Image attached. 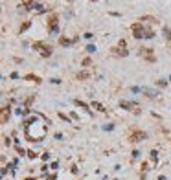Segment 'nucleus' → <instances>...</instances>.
Segmentation results:
<instances>
[{
    "label": "nucleus",
    "mask_w": 171,
    "mask_h": 180,
    "mask_svg": "<svg viewBox=\"0 0 171 180\" xmlns=\"http://www.w3.org/2000/svg\"><path fill=\"white\" fill-rule=\"evenodd\" d=\"M151 160H153V162H156V160H158V154H156V151H151Z\"/></svg>",
    "instance_id": "nucleus-5"
},
{
    "label": "nucleus",
    "mask_w": 171,
    "mask_h": 180,
    "mask_svg": "<svg viewBox=\"0 0 171 180\" xmlns=\"http://www.w3.org/2000/svg\"><path fill=\"white\" fill-rule=\"evenodd\" d=\"M87 52H88V53H92V52H96V46H92V44H90V46H87Z\"/></svg>",
    "instance_id": "nucleus-7"
},
{
    "label": "nucleus",
    "mask_w": 171,
    "mask_h": 180,
    "mask_svg": "<svg viewBox=\"0 0 171 180\" xmlns=\"http://www.w3.org/2000/svg\"><path fill=\"white\" fill-rule=\"evenodd\" d=\"M72 40H68V39H61V44H63V46H66V44H70Z\"/></svg>",
    "instance_id": "nucleus-8"
},
{
    "label": "nucleus",
    "mask_w": 171,
    "mask_h": 180,
    "mask_svg": "<svg viewBox=\"0 0 171 180\" xmlns=\"http://www.w3.org/2000/svg\"><path fill=\"white\" fill-rule=\"evenodd\" d=\"M164 33H166V37H167V39L171 37V30H169V28H166V30H164Z\"/></svg>",
    "instance_id": "nucleus-9"
},
{
    "label": "nucleus",
    "mask_w": 171,
    "mask_h": 180,
    "mask_svg": "<svg viewBox=\"0 0 171 180\" xmlns=\"http://www.w3.org/2000/svg\"><path fill=\"white\" fill-rule=\"evenodd\" d=\"M26 180H33V178H26Z\"/></svg>",
    "instance_id": "nucleus-12"
},
{
    "label": "nucleus",
    "mask_w": 171,
    "mask_h": 180,
    "mask_svg": "<svg viewBox=\"0 0 171 180\" xmlns=\"http://www.w3.org/2000/svg\"><path fill=\"white\" fill-rule=\"evenodd\" d=\"M145 138V132H134L131 136V142H142Z\"/></svg>",
    "instance_id": "nucleus-3"
},
{
    "label": "nucleus",
    "mask_w": 171,
    "mask_h": 180,
    "mask_svg": "<svg viewBox=\"0 0 171 180\" xmlns=\"http://www.w3.org/2000/svg\"><path fill=\"white\" fill-rule=\"evenodd\" d=\"M22 2H24V4H26L28 8H31V6H33V0H22Z\"/></svg>",
    "instance_id": "nucleus-6"
},
{
    "label": "nucleus",
    "mask_w": 171,
    "mask_h": 180,
    "mask_svg": "<svg viewBox=\"0 0 171 180\" xmlns=\"http://www.w3.org/2000/svg\"><path fill=\"white\" fill-rule=\"evenodd\" d=\"M120 105H121V107H123V108H127V110H131V112H133V114H140V107H138L136 103H129V101H121Z\"/></svg>",
    "instance_id": "nucleus-2"
},
{
    "label": "nucleus",
    "mask_w": 171,
    "mask_h": 180,
    "mask_svg": "<svg viewBox=\"0 0 171 180\" xmlns=\"http://www.w3.org/2000/svg\"><path fill=\"white\" fill-rule=\"evenodd\" d=\"M28 28H30V22H26V24H24V26L20 28V31H24V30H28Z\"/></svg>",
    "instance_id": "nucleus-10"
},
{
    "label": "nucleus",
    "mask_w": 171,
    "mask_h": 180,
    "mask_svg": "<svg viewBox=\"0 0 171 180\" xmlns=\"http://www.w3.org/2000/svg\"><path fill=\"white\" fill-rule=\"evenodd\" d=\"M92 108H96L97 112H105V107H103L101 103H97V101H94V103H92Z\"/></svg>",
    "instance_id": "nucleus-4"
},
{
    "label": "nucleus",
    "mask_w": 171,
    "mask_h": 180,
    "mask_svg": "<svg viewBox=\"0 0 171 180\" xmlns=\"http://www.w3.org/2000/svg\"><path fill=\"white\" fill-rule=\"evenodd\" d=\"M112 53L118 55V57H125V55H127V42H125V40H120L118 46L112 48Z\"/></svg>",
    "instance_id": "nucleus-1"
},
{
    "label": "nucleus",
    "mask_w": 171,
    "mask_h": 180,
    "mask_svg": "<svg viewBox=\"0 0 171 180\" xmlns=\"http://www.w3.org/2000/svg\"><path fill=\"white\" fill-rule=\"evenodd\" d=\"M83 66H90V59H85L83 61Z\"/></svg>",
    "instance_id": "nucleus-11"
}]
</instances>
